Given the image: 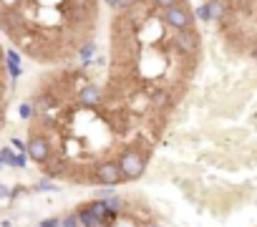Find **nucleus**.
Returning a JSON list of instances; mask_svg holds the SVG:
<instances>
[{"label": "nucleus", "mask_w": 257, "mask_h": 227, "mask_svg": "<svg viewBox=\"0 0 257 227\" xmlns=\"http://www.w3.org/2000/svg\"><path fill=\"white\" fill-rule=\"evenodd\" d=\"M38 227H61V217H46L38 222Z\"/></svg>", "instance_id": "16"}, {"label": "nucleus", "mask_w": 257, "mask_h": 227, "mask_svg": "<svg viewBox=\"0 0 257 227\" xmlns=\"http://www.w3.org/2000/svg\"><path fill=\"white\" fill-rule=\"evenodd\" d=\"M152 3H154L157 8H162V11H167L169 6H177V3H182V0H152Z\"/></svg>", "instance_id": "17"}, {"label": "nucleus", "mask_w": 257, "mask_h": 227, "mask_svg": "<svg viewBox=\"0 0 257 227\" xmlns=\"http://www.w3.org/2000/svg\"><path fill=\"white\" fill-rule=\"evenodd\" d=\"M106 6L108 8H118V0H106Z\"/></svg>", "instance_id": "20"}, {"label": "nucleus", "mask_w": 257, "mask_h": 227, "mask_svg": "<svg viewBox=\"0 0 257 227\" xmlns=\"http://www.w3.org/2000/svg\"><path fill=\"white\" fill-rule=\"evenodd\" d=\"M147 227H162V224H147Z\"/></svg>", "instance_id": "21"}, {"label": "nucleus", "mask_w": 257, "mask_h": 227, "mask_svg": "<svg viewBox=\"0 0 257 227\" xmlns=\"http://www.w3.org/2000/svg\"><path fill=\"white\" fill-rule=\"evenodd\" d=\"M76 103H78L81 108H98V106L103 103V88H101L98 83H86V86L78 91Z\"/></svg>", "instance_id": "5"}, {"label": "nucleus", "mask_w": 257, "mask_h": 227, "mask_svg": "<svg viewBox=\"0 0 257 227\" xmlns=\"http://www.w3.org/2000/svg\"><path fill=\"white\" fill-rule=\"evenodd\" d=\"M61 227H81V222H78V214H76V212H68V214H63V217H61Z\"/></svg>", "instance_id": "12"}, {"label": "nucleus", "mask_w": 257, "mask_h": 227, "mask_svg": "<svg viewBox=\"0 0 257 227\" xmlns=\"http://www.w3.org/2000/svg\"><path fill=\"white\" fill-rule=\"evenodd\" d=\"M16 159H18V154H16L11 147H3V149H0V162H3V167L16 169Z\"/></svg>", "instance_id": "10"}, {"label": "nucleus", "mask_w": 257, "mask_h": 227, "mask_svg": "<svg viewBox=\"0 0 257 227\" xmlns=\"http://www.w3.org/2000/svg\"><path fill=\"white\" fill-rule=\"evenodd\" d=\"M174 46H177L179 53L192 56V53H197V48H199V36L194 33V28H192V31H179V33H174Z\"/></svg>", "instance_id": "6"}, {"label": "nucleus", "mask_w": 257, "mask_h": 227, "mask_svg": "<svg viewBox=\"0 0 257 227\" xmlns=\"http://www.w3.org/2000/svg\"><path fill=\"white\" fill-rule=\"evenodd\" d=\"M33 113H36V111H33V103H21V106H18V117H21L23 122H31Z\"/></svg>", "instance_id": "11"}, {"label": "nucleus", "mask_w": 257, "mask_h": 227, "mask_svg": "<svg viewBox=\"0 0 257 227\" xmlns=\"http://www.w3.org/2000/svg\"><path fill=\"white\" fill-rule=\"evenodd\" d=\"M164 23H167L174 33H179V31H192V28H194V16H192V11H189L187 3H177V6H169V8L164 11Z\"/></svg>", "instance_id": "4"}, {"label": "nucleus", "mask_w": 257, "mask_h": 227, "mask_svg": "<svg viewBox=\"0 0 257 227\" xmlns=\"http://www.w3.org/2000/svg\"><path fill=\"white\" fill-rule=\"evenodd\" d=\"M31 192H58V184H56L51 177H41V179L33 184Z\"/></svg>", "instance_id": "9"}, {"label": "nucleus", "mask_w": 257, "mask_h": 227, "mask_svg": "<svg viewBox=\"0 0 257 227\" xmlns=\"http://www.w3.org/2000/svg\"><path fill=\"white\" fill-rule=\"evenodd\" d=\"M6 61H8V71H11V78L16 81L21 73H23V68H21V56L16 53V51H8L6 53Z\"/></svg>", "instance_id": "8"}, {"label": "nucleus", "mask_w": 257, "mask_h": 227, "mask_svg": "<svg viewBox=\"0 0 257 227\" xmlns=\"http://www.w3.org/2000/svg\"><path fill=\"white\" fill-rule=\"evenodd\" d=\"M11 149H13L16 154H26V142L18 139V137H13V139H11Z\"/></svg>", "instance_id": "14"}, {"label": "nucleus", "mask_w": 257, "mask_h": 227, "mask_svg": "<svg viewBox=\"0 0 257 227\" xmlns=\"http://www.w3.org/2000/svg\"><path fill=\"white\" fill-rule=\"evenodd\" d=\"M139 0H118V11H132Z\"/></svg>", "instance_id": "18"}, {"label": "nucleus", "mask_w": 257, "mask_h": 227, "mask_svg": "<svg viewBox=\"0 0 257 227\" xmlns=\"http://www.w3.org/2000/svg\"><path fill=\"white\" fill-rule=\"evenodd\" d=\"M93 51H96V43H86V46H81V51H78L81 61H88V58L93 56Z\"/></svg>", "instance_id": "13"}, {"label": "nucleus", "mask_w": 257, "mask_h": 227, "mask_svg": "<svg viewBox=\"0 0 257 227\" xmlns=\"http://www.w3.org/2000/svg\"><path fill=\"white\" fill-rule=\"evenodd\" d=\"M0 167H3V162H0Z\"/></svg>", "instance_id": "22"}, {"label": "nucleus", "mask_w": 257, "mask_h": 227, "mask_svg": "<svg viewBox=\"0 0 257 227\" xmlns=\"http://www.w3.org/2000/svg\"><path fill=\"white\" fill-rule=\"evenodd\" d=\"M222 16H224V3H222V0H209V3H204V6L199 8V18H202L204 23L219 21Z\"/></svg>", "instance_id": "7"}, {"label": "nucleus", "mask_w": 257, "mask_h": 227, "mask_svg": "<svg viewBox=\"0 0 257 227\" xmlns=\"http://www.w3.org/2000/svg\"><path fill=\"white\" fill-rule=\"evenodd\" d=\"M11 197V187L8 184H3V182H0V202H6Z\"/></svg>", "instance_id": "19"}, {"label": "nucleus", "mask_w": 257, "mask_h": 227, "mask_svg": "<svg viewBox=\"0 0 257 227\" xmlns=\"http://www.w3.org/2000/svg\"><path fill=\"white\" fill-rule=\"evenodd\" d=\"M91 179L96 184H101V187H116V184L123 182L116 159H101V162H96L93 169H91Z\"/></svg>", "instance_id": "3"}, {"label": "nucleus", "mask_w": 257, "mask_h": 227, "mask_svg": "<svg viewBox=\"0 0 257 227\" xmlns=\"http://www.w3.org/2000/svg\"><path fill=\"white\" fill-rule=\"evenodd\" d=\"M118 169H121V179L123 182H137L147 174L149 167V154L139 147H128L118 154Z\"/></svg>", "instance_id": "1"}, {"label": "nucleus", "mask_w": 257, "mask_h": 227, "mask_svg": "<svg viewBox=\"0 0 257 227\" xmlns=\"http://www.w3.org/2000/svg\"><path fill=\"white\" fill-rule=\"evenodd\" d=\"M26 192H28L26 184H16V187H11V197H8V199H18V197H23Z\"/></svg>", "instance_id": "15"}, {"label": "nucleus", "mask_w": 257, "mask_h": 227, "mask_svg": "<svg viewBox=\"0 0 257 227\" xmlns=\"http://www.w3.org/2000/svg\"><path fill=\"white\" fill-rule=\"evenodd\" d=\"M26 154H28V162L46 167L51 162V157H53V142L43 132H33L28 137V142H26Z\"/></svg>", "instance_id": "2"}]
</instances>
